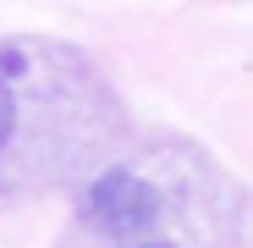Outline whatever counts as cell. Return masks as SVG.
<instances>
[{
    "label": "cell",
    "mask_w": 253,
    "mask_h": 248,
    "mask_svg": "<svg viewBox=\"0 0 253 248\" xmlns=\"http://www.w3.org/2000/svg\"><path fill=\"white\" fill-rule=\"evenodd\" d=\"M88 215L105 237H138L143 226H154L160 215V198L149 193V182H138L132 171H110L94 182L88 193Z\"/></svg>",
    "instance_id": "6da1fadb"
},
{
    "label": "cell",
    "mask_w": 253,
    "mask_h": 248,
    "mask_svg": "<svg viewBox=\"0 0 253 248\" xmlns=\"http://www.w3.org/2000/svg\"><path fill=\"white\" fill-rule=\"evenodd\" d=\"M11 121H17V105H11V89L0 83V149H6V138H11Z\"/></svg>",
    "instance_id": "7a4b0ae2"
}]
</instances>
